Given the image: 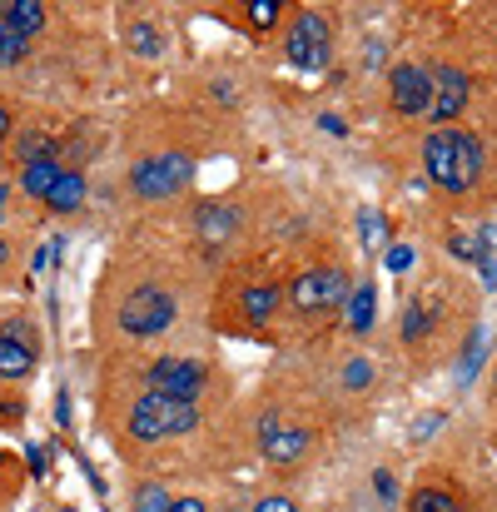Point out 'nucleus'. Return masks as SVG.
Returning <instances> with one entry per match:
<instances>
[{"mask_svg":"<svg viewBox=\"0 0 497 512\" xmlns=\"http://www.w3.org/2000/svg\"><path fill=\"white\" fill-rule=\"evenodd\" d=\"M423 165H428L438 189L463 194V189H473L478 174H483V145H478L473 135H463V130H433L428 145H423Z\"/></svg>","mask_w":497,"mask_h":512,"instance_id":"obj_1","label":"nucleus"},{"mask_svg":"<svg viewBox=\"0 0 497 512\" xmlns=\"http://www.w3.org/2000/svg\"><path fill=\"white\" fill-rule=\"evenodd\" d=\"M199 423V408L189 398H165V393H145L135 408H130V433L145 438V443H160V438H179Z\"/></svg>","mask_w":497,"mask_h":512,"instance_id":"obj_2","label":"nucleus"},{"mask_svg":"<svg viewBox=\"0 0 497 512\" xmlns=\"http://www.w3.org/2000/svg\"><path fill=\"white\" fill-rule=\"evenodd\" d=\"M174 324V299L155 284H140L135 294H125L120 304V329L135 334V339H150V334H165Z\"/></svg>","mask_w":497,"mask_h":512,"instance_id":"obj_3","label":"nucleus"},{"mask_svg":"<svg viewBox=\"0 0 497 512\" xmlns=\"http://www.w3.org/2000/svg\"><path fill=\"white\" fill-rule=\"evenodd\" d=\"M189 174H194V160H189V155H150V160L135 165L130 184H135L140 199H169L174 189L189 184Z\"/></svg>","mask_w":497,"mask_h":512,"instance_id":"obj_4","label":"nucleus"},{"mask_svg":"<svg viewBox=\"0 0 497 512\" xmlns=\"http://www.w3.org/2000/svg\"><path fill=\"white\" fill-rule=\"evenodd\" d=\"M284 55H289V65H299V70H319V65L329 60V20H324L319 10H304V15L294 20V30H289Z\"/></svg>","mask_w":497,"mask_h":512,"instance_id":"obj_5","label":"nucleus"},{"mask_svg":"<svg viewBox=\"0 0 497 512\" xmlns=\"http://www.w3.org/2000/svg\"><path fill=\"white\" fill-rule=\"evenodd\" d=\"M289 294H294V304H299L304 314H314V309H333V304L348 299V279H343L338 269H309V274L294 279Z\"/></svg>","mask_w":497,"mask_h":512,"instance_id":"obj_6","label":"nucleus"},{"mask_svg":"<svg viewBox=\"0 0 497 512\" xmlns=\"http://www.w3.org/2000/svg\"><path fill=\"white\" fill-rule=\"evenodd\" d=\"M145 383H150V393L189 398V403H194V393L204 388V368H199V363H189V358H160V363H150Z\"/></svg>","mask_w":497,"mask_h":512,"instance_id":"obj_7","label":"nucleus"},{"mask_svg":"<svg viewBox=\"0 0 497 512\" xmlns=\"http://www.w3.org/2000/svg\"><path fill=\"white\" fill-rule=\"evenodd\" d=\"M393 105L403 115H423L433 105V75L418 70V65H398L393 70Z\"/></svg>","mask_w":497,"mask_h":512,"instance_id":"obj_8","label":"nucleus"},{"mask_svg":"<svg viewBox=\"0 0 497 512\" xmlns=\"http://www.w3.org/2000/svg\"><path fill=\"white\" fill-rule=\"evenodd\" d=\"M463 105H468V75L443 65V70L433 75V105H428V110H433L438 120H453V115H463Z\"/></svg>","mask_w":497,"mask_h":512,"instance_id":"obj_9","label":"nucleus"},{"mask_svg":"<svg viewBox=\"0 0 497 512\" xmlns=\"http://www.w3.org/2000/svg\"><path fill=\"white\" fill-rule=\"evenodd\" d=\"M234 229H239V209H229V204L199 209V239H204V244H224Z\"/></svg>","mask_w":497,"mask_h":512,"instance_id":"obj_10","label":"nucleus"},{"mask_svg":"<svg viewBox=\"0 0 497 512\" xmlns=\"http://www.w3.org/2000/svg\"><path fill=\"white\" fill-rule=\"evenodd\" d=\"M264 453H269V463H299V458L309 453V433H299V428H274V433L264 438Z\"/></svg>","mask_w":497,"mask_h":512,"instance_id":"obj_11","label":"nucleus"},{"mask_svg":"<svg viewBox=\"0 0 497 512\" xmlns=\"http://www.w3.org/2000/svg\"><path fill=\"white\" fill-rule=\"evenodd\" d=\"M30 368H35V353H30V343L0 334V378H25Z\"/></svg>","mask_w":497,"mask_h":512,"instance_id":"obj_12","label":"nucleus"},{"mask_svg":"<svg viewBox=\"0 0 497 512\" xmlns=\"http://www.w3.org/2000/svg\"><path fill=\"white\" fill-rule=\"evenodd\" d=\"M5 25L30 40V35L45 25V5H40V0H5Z\"/></svg>","mask_w":497,"mask_h":512,"instance_id":"obj_13","label":"nucleus"},{"mask_svg":"<svg viewBox=\"0 0 497 512\" xmlns=\"http://www.w3.org/2000/svg\"><path fill=\"white\" fill-rule=\"evenodd\" d=\"M45 204H50V209H60V214H65V209H80V204H85V174H60V179H55V189H50V194H45Z\"/></svg>","mask_w":497,"mask_h":512,"instance_id":"obj_14","label":"nucleus"},{"mask_svg":"<svg viewBox=\"0 0 497 512\" xmlns=\"http://www.w3.org/2000/svg\"><path fill=\"white\" fill-rule=\"evenodd\" d=\"M348 329L353 334H368L373 329V284L348 289Z\"/></svg>","mask_w":497,"mask_h":512,"instance_id":"obj_15","label":"nucleus"},{"mask_svg":"<svg viewBox=\"0 0 497 512\" xmlns=\"http://www.w3.org/2000/svg\"><path fill=\"white\" fill-rule=\"evenodd\" d=\"M60 165L55 160H35V165H25V174H20V184H25V194H35V199H45L50 189H55V179H60Z\"/></svg>","mask_w":497,"mask_h":512,"instance_id":"obj_16","label":"nucleus"},{"mask_svg":"<svg viewBox=\"0 0 497 512\" xmlns=\"http://www.w3.org/2000/svg\"><path fill=\"white\" fill-rule=\"evenodd\" d=\"M244 319L249 324H264L269 314H274V304H279V289H269V284H254V289H244Z\"/></svg>","mask_w":497,"mask_h":512,"instance_id":"obj_17","label":"nucleus"},{"mask_svg":"<svg viewBox=\"0 0 497 512\" xmlns=\"http://www.w3.org/2000/svg\"><path fill=\"white\" fill-rule=\"evenodd\" d=\"M20 160H25V165H35V160H55V140L40 135V130H25V140H20Z\"/></svg>","mask_w":497,"mask_h":512,"instance_id":"obj_18","label":"nucleus"},{"mask_svg":"<svg viewBox=\"0 0 497 512\" xmlns=\"http://www.w3.org/2000/svg\"><path fill=\"white\" fill-rule=\"evenodd\" d=\"M20 60H25V35L10 30V25L0 20V65L10 70V65H20Z\"/></svg>","mask_w":497,"mask_h":512,"instance_id":"obj_19","label":"nucleus"},{"mask_svg":"<svg viewBox=\"0 0 497 512\" xmlns=\"http://www.w3.org/2000/svg\"><path fill=\"white\" fill-rule=\"evenodd\" d=\"M135 512H174V498H169L165 488H155V483H145V488L135 493Z\"/></svg>","mask_w":497,"mask_h":512,"instance_id":"obj_20","label":"nucleus"},{"mask_svg":"<svg viewBox=\"0 0 497 512\" xmlns=\"http://www.w3.org/2000/svg\"><path fill=\"white\" fill-rule=\"evenodd\" d=\"M413 512H458V503L438 488H423V493H413Z\"/></svg>","mask_w":497,"mask_h":512,"instance_id":"obj_21","label":"nucleus"},{"mask_svg":"<svg viewBox=\"0 0 497 512\" xmlns=\"http://www.w3.org/2000/svg\"><path fill=\"white\" fill-rule=\"evenodd\" d=\"M423 334H428V314H423V304H408V309H403V339L418 343Z\"/></svg>","mask_w":497,"mask_h":512,"instance_id":"obj_22","label":"nucleus"},{"mask_svg":"<svg viewBox=\"0 0 497 512\" xmlns=\"http://www.w3.org/2000/svg\"><path fill=\"white\" fill-rule=\"evenodd\" d=\"M343 383H348V388H368V383H373V363H368V358H353V363L343 368Z\"/></svg>","mask_w":497,"mask_h":512,"instance_id":"obj_23","label":"nucleus"},{"mask_svg":"<svg viewBox=\"0 0 497 512\" xmlns=\"http://www.w3.org/2000/svg\"><path fill=\"white\" fill-rule=\"evenodd\" d=\"M363 244H368V249L383 244V214H378V209H363Z\"/></svg>","mask_w":497,"mask_h":512,"instance_id":"obj_24","label":"nucleus"},{"mask_svg":"<svg viewBox=\"0 0 497 512\" xmlns=\"http://www.w3.org/2000/svg\"><path fill=\"white\" fill-rule=\"evenodd\" d=\"M130 40H135V50H140V55H160V35H155L150 25H135V30H130Z\"/></svg>","mask_w":497,"mask_h":512,"instance_id":"obj_25","label":"nucleus"},{"mask_svg":"<svg viewBox=\"0 0 497 512\" xmlns=\"http://www.w3.org/2000/svg\"><path fill=\"white\" fill-rule=\"evenodd\" d=\"M274 15H279V5H274V0H254V5H249V20H254L259 30H269V25H274Z\"/></svg>","mask_w":497,"mask_h":512,"instance_id":"obj_26","label":"nucleus"},{"mask_svg":"<svg viewBox=\"0 0 497 512\" xmlns=\"http://www.w3.org/2000/svg\"><path fill=\"white\" fill-rule=\"evenodd\" d=\"M388 269H393V274L413 269V249H408V244H393V249H388Z\"/></svg>","mask_w":497,"mask_h":512,"instance_id":"obj_27","label":"nucleus"},{"mask_svg":"<svg viewBox=\"0 0 497 512\" xmlns=\"http://www.w3.org/2000/svg\"><path fill=\"white\" fill-rule=\"evenodd\" d=\"M254 512H299V508H294L289 498H259V508Z\"/></svg>","mask_w":497,"mask_h":512,"instance_id":"obj_28","label":"nucleus"},{"mask_svg":"<svg viewBox=\"0 0 497 512\" xmlns=\"http://www.w3.org/2000/svg\"><path fill=\"white\" fill-rule=\"evenodd\" d=\"M30 473H45V448H30Z\"/></svg>","mask_w":497,"mask_h":512,"instance_id":"obj_29","label":"nucleus"},{"mask_svg":"<svg viewBox=\"0 0 497 512\" xmlns=\"http://www.w3.org/2000/svg\"><path fill=\"white\" fill-rule=\"evenodd\" d=\"M174 512H204V503H199V498H179V503H174Z\"/></svg>","mask_w":497,"mask_h":512,"instance_id":"obj_30","label":"nucleus"},{"mask_svg":"<svg viewBox=\"0 0 497 512\" xmlns=\"http://www.w3.org/2000/svg\"><path fill=\"white\" fill-rule=\"evenodd\" d=\"M319 125H324V130H329V135H343V120H338V115H324V120H319Z\"/></svg>","mask_w":497,"mask_h":512,"instance_id":"obj_31","label":"nucleus"},{"mask_svg":"<svg viewBox=\"0 0 497 512\" xmlns=\"http://www.w3.org/2000/svg\"><path fill=\"white\" fill-rule=\"evenodd\" d=\"M5 135H10V115L0 110V150H5Z\"/></svg>","mask_w":497,"mask_h":512,"instance_id":"obj_32","label":"nucleus"},{"mask_svg":"<svg viewBox=\"0 0 497 512\" xmlns=\"http://www.w3.org/2000/svg\"><path fill=\"white\" fill-rule=\"evenodd\" d=\"M0 219H5V184H0Z\"/></svg>","mask_w":497,"mask_h":512,"instance_id":"obj_33","label":"nucleus"},{"mask_svg":"<svg viewBox=\"0 0 497 512\" xmlns=\"http://www.w3.org/2000/svg\"><path fill=\"white\" fill-rule=\"evenodd\" d=\"M5 254H10V249H5V239H0V264H5Z\"/></svg>","mask_w":497,"mask_h":512,"instance_id":"obj_34","label":"nucleus"},{"mask_svg":"<svg viewBox=\"0 0 497 512\" xmlns=\"http://www.w3.org/2000/svg\"><path fill=\"white\" fill-rule=\"evenodd\" d=\"M0 468H5V453H0Z\"/></svg>","mask_w":497,"mask_h":512,"instance_id":"obj_35","label":"nucleus"},{"mask_svg":"<svg viewBox=\"0 0 497 512\" xmlns=\"http://www.w3.org/2000/svg\"><path fill=\"white\" fill-rule=\"evenodd\" d=\"M493 388H497V383H493Z\"/></svg>","mask_w":497,"mask_h":512,"instance_id":"obj_36","label":"nucleus"}]
</instances>
